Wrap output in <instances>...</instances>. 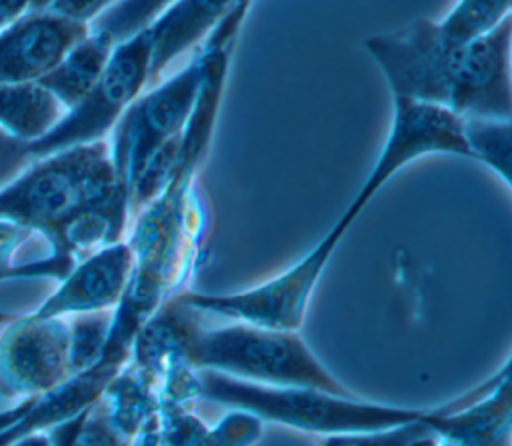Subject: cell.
Segmentation results:
<instances>
[{"label": "cell", "mask_w": 512, "mask_h": 446, "mask_svg": "<svg viewBox=\"0 0 512 446\" xmlns=\"http://www.w3.org/2000/svg\"><path fill=\"white\" fill-rule=\"evenodd\" d=\"M510 42L512 16L462 46L444 44L436 22L420 18L370 36L364 46L392 96L442 106L458 116L510 120Z\"/></svg>", "instance_id": "1"}, {"label": "cell", "mask_w": 512, "mask_h": 446, "mask_svg": "<svg viewBox=\"0 0 512 446\" xmlns=\"http://www.w3.org/2000/svg\"><path fill=\"white\" fill-rule=\"evenodd\" d=\"M176 356L194 370L268 386H306L332 394L348 390L310 350L298 332L270 330L246 322L206 326L200 312L178 294L168 298Z\"/></svg>", "instance_id": "2"}, {"label": "cell", "mask_w": 512, "mask_h": 446, "mask_svg": "<svg viewBox=\"0 0 512 446\" xmlns=\"http://www.w3.org/2000/svg\"><path fill=\"white\" fill-rule=\"evenodd\" d=\"M198 398L244 410L262 422L334 436L380 432L424 420L432 408H406L306 386H268L198 370Z\"/></svg>", "instance_id": "3"}, {"label": "cell", "mask_w": 512, "mask_h": 446, "mask_svg": "<svg viewBox=\"0 0 512 446\" xmlns=\"http://www.w3.org/2000/svg\"><path fill=\"white\" fill-rule=\"evenodd\" d=\"M120 192L108 140L70 146L34 158L0 192V218L14 220L48 242L80 212Z\"/></svg>", "instance_id": "4"}, {"label": "cell", "mask_w": 512, "mask_h": 446, "mask_svg": "<svg viewBox=\"0 0 512 446\" xmlns=\"http://www.w3.org/2000/svg\"><path fill=\"white\" fill-rule=\"evenodd\" d=\"M348 228V224L336 220L298 262L258 286L224 294L184 290L178 298L202 316L212 314L270 330L298 332L314 288Z\"/></svg>", "instance_id": "5"}, {"label": "cell", "mask_w": 512, "mask_h": 446, "mask_svg": "<svg viewBox=\"0 0 512 446\" xmlns=\"http://www.w3.org/2000/svg\"><path fill=\"white\" fill-rule=\"evenodd\" d=\"M150 60L152 42L146 28L118 42L94 88L44 138L30 144L32 156L106 140L124 110L150 82Z\"/></svg>", "instance_id": "6"}, {"label": "cell", "mask_w": 512, "mask_h": 446, "mask_svg": "<svg viewBox=\"0 0 512 446\" xmlns=\"http://www.w3.org/2000/svg\"><path fill=\"white\" fill-rule=\"evenodd\" d=\"M202 76L204 58L198 52L180 72L138 96L124 110L106 138L124 188L156 148L182 134L196 104Z\"/></svg>", "instance_id": "7"}, {"label": "cell", "mask_w": 512, "mask_h": 446, "mask_svg": "<svg viewBox=\"0 0 512 446\" xmlns=\"http://www.w3.org/2000/svg\"><path fill=\"white\" fill-rule=\"evenodd\" d=\"M426 154L470 158L462 118L448 108L392 96V122L384 146L362 186L338 220L352 226L378 190L404 166Z\"/></svg>", "instance_id": "8"}, {"label": "cell", "mask_w": 512, "mask_h": 446, "mask_svg": "<svg viewBox=\"0 0 512 446\" xmlns=\"http://www.w3.org/2000/svg\"><path fill=\"white\" fill-rule=\"evenodd\" d=\"M72 374L70 338L64 316H24L0 330V394L12 400H38Z\"/></svg>", "instance_id": "9"}, {"label": "cell", "mask_w": 512, "mask_h": 446, "mask_svg": "<svg viewBox=\"0 0 512 446\" xmlns=\"http://www.w3.org/2000/svg\"><path fill=\"white\" fill-rule=\"evenodd\" d=\"M90 34V24L54 12L28 10L0 30V82L40 80Z\"/></svg>", "instance_id": "10"}, {"label": "cell", "mask_w": 512, "mask_h": 446, "mask_svg": "<svg viewBox=\"0 0 512 446\" xmlns=\"http://www.w3.org/2000/svg\"><path fill=\"white\" fill-rule=\"evenodd\" d=\"M134 264L128 240L98 248L74 262L34 314L50 318L114 310L126 294Z\"/></svg>", "instance_id": "11"}, {"label": "cell", "mask_w": 512, "mask_h": 446, "mask_svg": "<svg viewBox=\"0 0 512 446\" xmlns=\"http://www.w3.org/2000/svg\"><path fill=\"white\" fill-rule=\"evenodd\" d=\"M512 400L508 362L486 382L436 406L428 426L454 446H512Z\"/></svg>", "instance_id": "12"}, {"label": "cell", "mask_w": 512, "mask_h": 446, "mask_svg": "<svg viewBox=\"0 0 512 446\" xmlns=\"http://www.w3.org/2000/svg\"><path fill=\"white\" fill-rule=\"evenodd\" d=\"M232 4L234 0H174L146 28L152 42L150 80H156L172 60L210 34Z\"/></svg>", "instance_id": "13"}, {"label": "cell", "mask_w": 512, "mask_h": 446, "mask_svg": "<svg viewBox=\"0 0 512 446\" xmlns=\"http://www.w3.org/2000/svg\"><path fill=\"white\" fill-rule=\"evenodd\" d=\"M66 114V108L38 80L0 82V130L34 144Z\"/></svg>", "instance_id": "14"}, {"label": "cell", "mask_w": 512, "mask_h": 446, "mask_svg": "<svg viewBox=\"0 0 512 446\" xmlns=\"http://www.w3.org/2000/svg\"><path fill=\"white\" fill-rule=\"evenodd\" d=\"M114 46L96 34L74 44L64 58L38 82L66 108H74L100 80Z\"/></svg>", "instance_id": "15"}, {"label": "cell", "mask_w": 512, "mask_h": 446, "mask_svg": "<svg viewBox=\"0 0 512 446\" xmlns=\"http://www.w3.org/2000/svg\"><path fill=\"white\" fill-rule=\"evenodd\" d=\"M510 4L512 0H458L436 22L438 36L448 46H462L482 38L510 16Z\"/></svg>", "instance_id": "16"}, {"label": "cell", "mask_w": 512, "mask_h": 446, "mask_svg": "<svg viewBox=\"0 0 512 446\" xmlns=\"http://www.w3.org/2000/svg\"><path fill=\"white\" fill-rule=\"evenodd\" d=\"M462 134L470 150V160L486 164L496 176L510 186V152H512V124L500 118L460 116Z\"/></svg>", "instance_id": "17"}, {"label": "cell", "mask_w": 512, "mask_h": 446, "mask_svg": "<svg viewBox=\"0 0 512 446\" xmlns=\"http://www.w3.org/2000/svg\"><path fill=\"white\" fill-rule=\"evenodd\" d=\"M174 0H116L90 22V32L112 46L148 28Z\"/></svg>", "instance_id": "18"}, {"label": "cell", "mask_w": 512, "mask_h": 446, "mask_svg": "<svg viewBox=\"0 0 512 446\" xmlns=\"http://www.w3.org/2000/svg\"><path fill=\"white\" fill-rule=\"evenodd\" d=\"M112 314L114 310L64 316L68 322L70 366L74 376L94 368L102 360L110 338Z\"/></svg>", "instance_id": "19"}, {"label": "cell", "mask_w": 512, "mask_h": 446, "mask_svg": "<svg viewBox=\"0 0 512 446\" xmlns=\"http://www.w3.org/2000/svg\"><path fill=\"white\" fill-rule=\"evenodd\" d=\"M426 418L420 422L380 432L324 436L320 446H434L440 440V436L428 426Z\"/></svg>", "instance_id": "20"}, {"label": "cell", "mask_w": 512, "mask_h": 446, "mask_svg": "<svg viewBox=\"0 0 512 446\" xmlns=\"http://www.w3.org/2000/svg\"><path fill=\"white\" fill-rule=\"evenodd\" d=\"M264 422L244 410H234L220 418L212 428L188 446H250L262 434Z\"/></svg>", "instance_id": "21"}, {"label": "cell", "mask_w": 512, "mask_h": 446, "mask_svg": "<svg viewBox=\"0 0 512 446\" xmlns=\"http://www.w3.org/2000/svg\"><path fill=\"white\" fill-rule=\"evenodd\" d=\"M130 440L112 424L100 396L82 412L70 446H128Z\"/></svg>", "instance_id": "22"}, {"label": "cell", "mask_w": 512, "mask_h": 446, "mask_svg": "<svg viewBox=\"0 0 512 446\" xmlns=\"http://www.w3.org/2000/svg\"><path fill=\"white\" fill-rule=\"evenodd\" d=\"M254 0H234L230 10L224 14V18L214 26V30L208 34L204 48L206 50H228L232 52L234 40L240 32V26L250 12Z\"/></svg>", "instance_id": "23"}, {"label": "cell", "mask_w": 512, "mask_h": 446, "mask_svg": "<svg viewBox=\"0 0 512 446\" xmlns=\"http://www.w3.org/2000/svg\"><path fill=\"white\" fill-rule=\"evenodd\" d=\"M34 160L30 144L0 130V192Z\"/></svg>", "instance_id": "24"}, {"label": "cell", "mask_w": 512, "mask_h": 446, "mask_svg": "<svg viewBox=\"0 0 512 446\" xmlns=\"http://www.w3.org/2000/svg\"><path fill=\"white\" fill-rule=\"evenodd\" d=\"M34 234V230L8 220V218H0V276L6 274L12 256L16 254L18 246L24 242L26 236Z\"/></svg>", "instance_id": "25"}, {"label": "cell", "mask_w": 512, "mask_h": 446, "mask_svg": "<svg viewBox=\"0 0 512 446\" xmlns=\"http://www.w3.org/2000/svg\"><path fill=\"white\" fill-rule=\"evenodd\" d=\"M114 2L116 0H54L50 4V10L90 24L96 16H100Z\"/></svg>", "instance_id": "26"}, {"label": "cell", "mask_w": 512, "mask_h": 446, "mask_svg": "<svg viewBox=\"0 0 512 446\" xmlns=\"http://www.w3.org/2000/svg\"><path fill=\"white\" fill-rule=\"evenodd\" d=\"M128 446H164L162 438H160V428H158V412L152 414L140 426V430L134 434V438L130 440Z\"/></svg>", "instance_id": "27"}, {"label": "cell", "mask_w": 512, "mask_h": 446, "mask_svg": "<svg viewBox=\"0 0 512 446\" xmlns=\"http://www.w3.org/2000/svg\"><path fill=\"white\" fill-rule=\"evenodd\" d=\"M32 0H0V30L30 10Z\"/></svg>", "instance_id": "28"}, {"label": "cell", "mask_w": 512, "mask_h": 446, "mask_svg": "<svg viewBox=\"0 0 512 446\" xmlns=\"http://www.w3.org/2000/svg\"><path fill=\"white\" fill-rule=\"evenodd\" d=\"M6 446H54V444H52L48 428H44V430H32L28 434H22Z\"/></svg>", "instance_id": "29"}, {"label": "cell", "mask_w": 512, "mask_h": 446, "mask_svg": "<svg viewBox=\"0 0 512 446\" xmlns=\"http://www.w3.org/2000/svg\"><path fill=\"white\" fill-rule=\"evenodd\" d=\"M54 0H32L30 4V10H44V8H50Z\"/></svg>", "instance_id": "30"}]
</instances>
